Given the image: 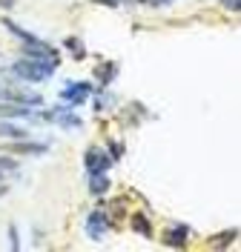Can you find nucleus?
<instances>
[{
    "label": "nucleus",
    "instance_id": "obj_14",
    "mask_svg": "<svg viewBox=\"0 0 241 252\" xmlns=\"http://www.w3.org/2000/svg\"><path fill=\"white\" fill-rule=\"evenodd\" d=\"M233 238H236V229H230V232H227L224 238H215V241H212V247H227V244H230Z\"/></svg>",
    "mask_w": 241,
    "mask_h": 252
},
{
    "label": "nucleus",
    "instance_id": "obj_12",
    "mask_svg": "<svg viewBox=\"0 0 241 252\" xmlns=\"http://www.w3.org/2000/svg\"><path fill=\"white\" fill-rule=\"evenodd\" d=\"M98 78L103 80V83H109V80L115 78V63H106V69L101 66V69H98Z\"/></svg>",
    "mask_w": 241,
    "mask_h": 252
},
{
    "label": "nucleus",
    "instance_id": "obj_13",
    "mask_svg": "<svg viewBox=\"0 0 241 252\" xmlns=\"http://www.w3.org/2000/svg\"><path fill=\"white\" fill-rule=\"evenodd\" d=\"M66 46H72V52H75V58H83V55H86V49H83V43H78V40H72V37L66 40Z\"/></svg>",
    "mask_w": 241,
    "mask_h": 252
},
{
    "label": "nucleus",
    "instance_id": "obj_7",
    "mask_svg": "<svg viewBox=\"0 0 241 252\" xmlns=\"http://www.w3.org/2000/svg\"><path fill=\"white\" fill-rule=\"evenodd\" d=\"M190 238V226H170L167 229V244L170 247H184Z\"/></svg>",
    "mask_w": 241,
    "mask_h": 252
},
{
    "label": "nucleus",
    "instance_id": "obj_4",
    "mask_svg": "<svg viewBox=\"0 0 241 252\" xmlns=\"http://www.w3.org/2000/svg\"><path fill=\"white\" fill-rule=\"evenodd\" d=\"M106 229H109L106 215H103L101 209L89 212V218H86V232H89V238H92V241H101V238L106 235Z\"/></svg>",
    "mask_w": 241,
    "mask_h": 252
},
{
    "label": "nucleus",
    "instance_id": "obj_15",
    "mask_svg": "<svg viewBox=\"0 0 241 252\" xmlns=\"http://www.w3.org/2000/svg\"><path fill=\"white\" fill-rule=\"evenodd\" d=\"M9 244H12V250L20 247V244H17V229H15V226H9Z\"/></svg>",
    "mask_w": 241,
    "mask_h": 252
},
{
    "label": "nucleus",
    "instance_id": "obj_6",
    "mask_svg": "<svg viewBox=\"0 0 241 252\" xmlns=\"http://www.w3.org/2000/svg\"><path fill=\"white\" fill-rule=\"evenodd\" d=\"M46 149H49L46 143H23V141L6 146V152H15V155H43Z\"/></svg>",
    "mask_w": 241,
    "mask_h": 252
},
{
    "label": "nucleus",
    "instance_id": "obj_17",
    "mask_svg": "<svg viewBox=\"0 0 241 252\" xmlns=\"http://www.w3.org/2000/svg\"><path fill=\"white\" fill-rule=\"evenodd\" d=\"M221 3H224V6L230 9V12H239V9H241V3H239V0H221Z\"/></svg>",
    "mask_w": 241,
    "mask_h": 252
},
{
    "label": "nucleus",
    "instance_id": "obj_5",
    "mask_svg": "<svg viewBox=\"0 0 241 252\" xmlns=\"http://www.w3.org/2000/svg\"><path fill=\"white\" fill-rule=\"evenodd\" d=\"M32 115V106H23V103H15V100H6L0 103V118L12 121V118H29Z\"/></svg>",
    "mask_w": 241,
    "mask_h": 252
},
{
    "label": "nucleus",
    "instance_id": "obj_18",
    "mask_svg": "<svg viewBox=\"0 0 241 252\" xmlns=\"http://www.w3.org/2000/svg\"><path fill=\"white\" fill-rule=\"evenodd\" d=\"M12 92H15V89H6V86L0 83V100H12Z\"/></svg>",
    "mask_w": 241,
    "mask_h": 252
},
{
    "label": "nucleus",
    "instance_id": "obj_10",
    "mask_svg": "<svg viewBox=\"0 0 241 252\" xmlns=\"http://www.w3.org/2000/svg\"><path fill=\"white\" fill-rule=\"evenodd\" d=\"M106 189H109V181H106V175L103 172L89 175V192H92V195H103Z\"/></svg>",
    "mask_w": 241,
    "mask_h": 252
},
{
    "label": "nucleus",
    "instance_id": "obj_3",
    "mask_svg": "<svg viewBox=\"0 0 241 252\" xmlns=\"http://www.w3.org/2000/svg\"><path fill=\"white\" fill-rule=\"evenodd\" d=\"M89 94H92V83L83 80V83H69L64 92H61V100H66L69 106H75V103H83Z\"/></svg>",
    "mask_w": 241,
    "mask_h": 252
},
{
    "label": "nucleus",
    "instance_id": "obj_1",
    "mask_svg": "<svg viewBox=\"0 0 241 252\" xmlns=\"http://www.w3.org/2000/svg\"><path fill=\"white\" fill-rule=\"evenodd\" d=\"M58 61H37V58H20L17 63H12V78L29 80V83H40V80L52 78Z\"/></svg>",
    "mask_w": 241,
    "mask_h": 252
},
{
    "label": "nucleus",
    "instance_id": "obj_11",
    "mask_svg": "<svg viewBox=\"0 0 241 252\" xmlns=\"http://www.w3.org/2000/svg\"><path fill=\"white\" fill-rule=\"evenodd\" d=\"M3 26H6V32H9V34H15V37H20L23 43H34V40H37V37H34L32 32L20 29V26H17V23H12V20H3Z\"/></svg>",
    "mask_w": 241,
    "mask_h": 252
},
{
    "label": "nucleus",
    "instance_id": "obj_21",
    "mask_svg": "<svg viewBox=\"0 0 241 252\" xmlns=\"http://www.w3.org/2000/svg\"><path fill=\"white\" fill-rule=\"evenodd\" d=\"M152 6H167V3H172V0H149Z\"/></svg>",
    "mask_w": 241,
    "mask_h": 252
},
{
    "label": "nucleus",
    "instance_id": "obj_9",
    "mask_svg": "<svg viewBox=\"0 0 241 252\" xmlns=\"http://www.w3.org/2000/svg\"><path fill=\"white\" fill-rule=\"evenodd\" d=\"M129 226H132L138 235H144V238L152 235V226H149V220H146L144 212H135V215H132V220H129Z\"/></svg>",
    "mask_w": 241,
    "mask_h": 252
},
{
    "label": "nucleus",
    "instance_id": "obj_22",
    "mask_svg": "<svg viewBox=\"0 0 241 252\" xmlns=\"http://www.w3.org/2000/svg\"><path fill=\"white\" fill-rule=\"evenodd\" d=\"M138 3H149V0H138Z\"/></svg>",
    "mask_w": 241,
    "mask_h": 252
},
{
    "label": "nucleus",
    "instance_id": "obj_20",
    "mask_svg": "<svg viewBox=\"0 0 241 252\" xmlns=\"http://www.w3.org/2000/svg\"><path fill=\"white\" fill-rule=\"evenodd\" d=\"M17 0H0V9H12Z\"/></svg>",
    "mask_w": 241,
    "mask_h": 252
},
{
    "label": "nucleus",
    "instance_id": "obj_16",
    "mask_svg": "<svg viewBox=\"0 0 241 252\" xmlns=\"http://www.w3.org/2000/svg\"><path fill=\"white\" fill-rule=\"evenodd\" d=\"M121 152H124V149H121V143H112V146H109V155H112V160H118V158H121Z\"/></svg>",
    "mask_w": 241,
    "mask_h": 252
},
{
    "label": "nucleus",
    "instance_id": "obj_2",
    "mask_svg": "<svg viewBox=\"0 0 241 252\" xmlns=\"http://www.w3.org/2000/svg\"><path fill=\"white\" fill-rule=\"evenodd\" d=\"M112 166V155H106L103 149H98V146H92V149H86V172L95 175V172H106Z\"/></svg>",
    "mask_w": 241,
    "mask_h": 252
},
{
    "label": "nucleus",
    "instance_id": "obj_19",
    "mask_svg": "<svg viewBox=\"0 0 241 252\" xmlns=\"http://www.w3.org/2000/svg\"><path fill=\"white\" fill-rule=\"evenodd\" d=\"M95 3H106V6H121V3H127V0H95Z\"/></svg>",
    "mask_w": 241,
    "mask_h": 252
},
{
    "label": "nucleus",
    "instance_id": "obj_8",
    "mask_svg": "<svg viewBox=\"0 0 241 252\" xmlns=\"http://www.w3.org/2000/svg\"><path fill=\"white\" fill-rule=\"evenodd\" d=\"M0 138H17V141H23V138H29V132L23 126L12 124V121H0Z\"/></svg>",
    "mask_w": 241,
    "mask_h": 252
}]
</instances>
